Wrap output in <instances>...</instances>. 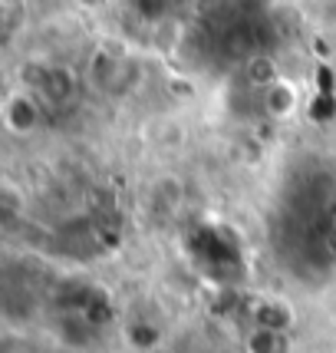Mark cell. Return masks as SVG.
Returning <instances> with one entry per match:
<instances>
[{
	"label": "cell",
	"instance_id": "obj_4",
	"mask_svg": "<svg viewBox=\"0 0 336 353\" xmlns=\"http://www.w3.org/2000/svg\"><path fill=\"white\" fill-rule=\"evenodd\" d=\"M244 79L251 90H260L267 92L274 83H280V70H277V60L271 53H254V57H247L244 63Z\"/></svg>",
	"mask_w": 336,
	"mask_h": 353
},
{
	"label": "cell",
	"instance_id": "obj_8",
	"mask_svg": "<svg viewBox=\"0 0 336 353\" xmlns=\"http://www.w3.org/2000/svg\"><path fill=\"white\" fill-rule=\"evenodd\" d=\"M185 40V33H182V23L175 20V17H165L158 27H155V33H152V46L155 50H175V46Z\"/></svg>",
	"mask_w": 336,
	"mask_h": 353
},
{
	"label": "cell",
	"instance_id": "obj_5",
	"mask_svg": "<svg viewBox=\"0 0 336 353\" xmlns=\"http://www.w3.org/2000/svg\"><path fill=\"white\" fill-rule=\"evenodd\" d=\"M258 327L260 330H274V334H287L293 327V310L287 304H277V301H267L258 307Z\"/></svg>",
	"mask_w": 336,
	"mask_h": 353
},
{
	"label": "cell",
	"instance_id": "obj_10",
	"mask_svg": "<svg viewBox=\"0 0 336 353\" xmlns=\"http://www.w3.org/2000/svg\"><path fill=\"white\" fill-rule=\"evenodd\" d=\"M0 199H3V212H7V215H14V212H20V195L14 192V185H10V182L3 185Z\"/></svg>",
	"mask_w": 336,
	"mask_h": 353
},
{
	"label": "cell",
	"instance_id": "obj_9",
	"mask_svg": "<svg viewBox=\"0 0 336 353\" xmlns=\"http://www.w3.org/2000/svg\"><path fill=\"white\" fill-rule=\"evenodd\" d=\"M129 340L136 343L138 350H152L155 343H158V334H155L152 327H145V323H138V327H129Z\"/></svg>",
	"mask_w": 336,
	"mask_h": 353
},
{
	"label": "cell",
	"instance_id": "obj_3",
	"mask_svg": "<svg viewBox=\"0 0 336 353\" xmlns=\"http://www.w3.org/2000/svg\"><path fill=\"white\" fill-rule=\"evenodd\" d=\"M3 123H7L10 132L27 136V132H33V129L40 125V106L33 103V96H27V92L10 96V99L3 103Z\"/></svg>",
	"mask_w": 336,
	"mask_h": 353
},
{
	"label": "cell",
	"instance_id": "obj_1",
	"mask_svg": "<svg viewBox=\"0 0 336 353\" xmlns=\"http://www.w3.org/2000/svg\"><path fill=\"white\" fill-rule=\"evenodd\" d=\"M138 79V66L132 60H125L123 53H106L99 50L90 60V83L96 92H103L109 99H123L132 92Z\"/></svg>",
	"mask_w": 336,
	"mask_h": 353
},
{
	"label": "cell",
	"instance_id": "obj_6",
	"mask_svg": "<svg viewBox=\"0 0 336 353\" xmlns=\"http://www.w3.org/2000/svg\"><path fill=\"white\" fill-rule=\"evenodd\" d=\"M36 90H43L50 99H56V103H63V99H70L73 96V77L66 73V70H40V77H36V83H33Z\"/></svg>",
	"mask_w": 336,
	"mask_h": 353
},
{
	"label": "cell",
	"instance_id": "obj_2",
	"mask_svg": "<svg viewBox=\"0 0 336 353\" xmlns=\"http://www.w3.org/2000/svg\"><path fill=\"white\" fill-rule=\"evenodd\" d=\"M260 106H264V116H267L271 123H287V119L297 116L300 92H297V86H293L291 79H280V83H274L271 90L264 92Z\"/></svg>",
	"mask_w": 336,
	"mask_h": 353
},
{
	"label": "cell",
	"instance_id": "obj_7",
	"mask_svg": "<svg viewBox=\"0 0 336 353\" xmlns=\"http://www.w3.org/2000/svg\"><path fill=\"white\" fill-rule=\"evenodd\" d=\"M247 353H291V337L287 334H274V330H254L247 337Z\"/></svg>",
	"mask_w": 336,
	"mask_h": 353
}]
</instances>
